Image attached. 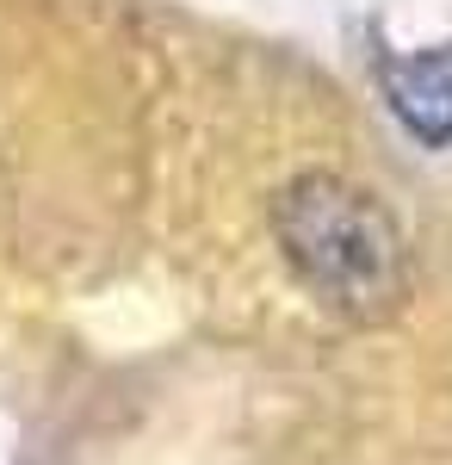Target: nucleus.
I'll list each match as a JSON object with an SVG mask.
<instances>
[{
    "mask_svg": "<svg viewBox=\"0 0 452 465\" xmlns=\"http://www.w3.org/2000/svg\"><path fill=\"white\" fill-rule=\"evenodd\" d=\"M273 242L298 286L353 329L390 322L409 298V242L390 205L348 174L310 168L285 180L273 193Z\"/></svg>",
    "mask_w": 452,
    "mask_h": 465,
    "instance_id": "1",
    "label": "nucleus"
},
{
    "mask_svg": "<svg viewBox=\"0 0 452 465\" xmlns=\"http://www.w3.org/2000/svg\"><path fill=\"white\" fill-rule=\"evenodd\" d=\"M384 100L427 149L452 143V50H409L384 63Z\"/></svg>",
    "mask_w": 452,
    "mask_h": 465,
    "instance_id": "2",
    "label": "nucleus"
}]
</instances>
